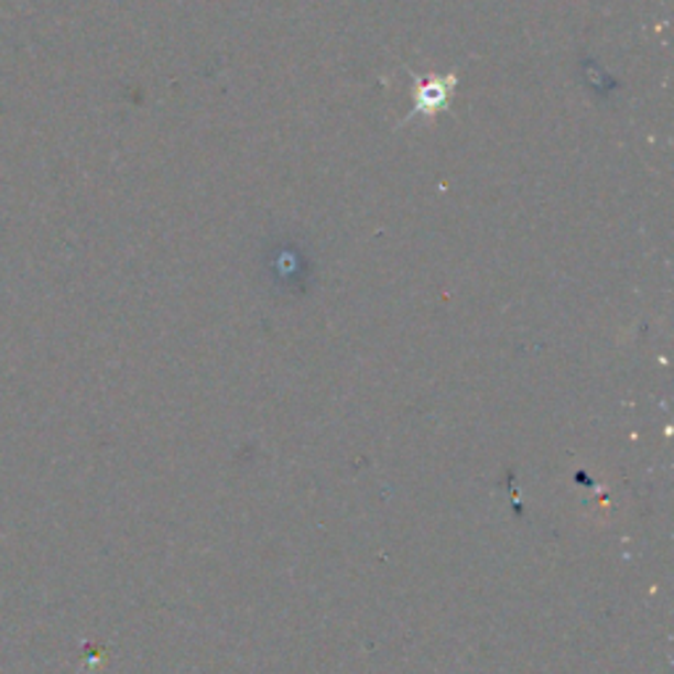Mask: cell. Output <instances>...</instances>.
I'll use <instances>...</instances> for the list:
<instances>
[{
    "label": "cell",
    "instance_id": "obj_1",
    "mask_svg": "<svg viewBox=\"0 0 674 674\" xmlns=\"http://www.w3.org/2000/svg\"><path fill=\"white\" fill-rule=\"evenodd\" d=\"M456 74H446V77H416L414 87V113L422 117H435L448 106L450 96L456 90Z\"/></svg>",
    "mask_w": 674,
    "mask_h": 674
}]
</instances>
